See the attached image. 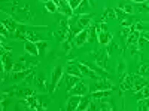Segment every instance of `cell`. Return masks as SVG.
Listing matches in <instances>:
<instances>
[{
  "instance_id": "obj_1",
  "label": "cell",
  "mask_w": 149,
  "mask_h": 111,
  "mask_svg": "<svg viewBox=\"0 0 149 111\" xmlns=\"http://www.w3.org/2000/svg\"><path fill=\"white\" fill-rule=\"evenodd\" d=\"M64 68L63 67H55L54 68V71H52V80H51V88H49V92H54L55 89H57V86H58V83H60V80L63 79V74H64V71H63Z\"/></svg>"
},
{
  "instance_id": "obj_2",
  "label": "cell",
  "mask_w": 149,
  "mask_h": 111,
  "mask_svg": "<svg viewBox=\"0 0 149 111\" xmlns=\"http://www.w3.org/2000/svg\"><path fill=\"white\" fill-rule=\"evenodd\" d=\"M57 6H58V10L63 15H66L67 18H72L73 16V9L69 5V0H60V2L57 3Z\"/></svg>"
},
{
  "instance_id": "obj_3",
  "label": "cell",
  "mask_w": 149,
  "mask_h": 111,
  "mask_svg": "<svg viewBox=\"0 0 149 111\" xmlns=\"http://www.w3.org/2000/svg\"><path fill=\"white\" fill-rule=\"evenodd\" d=\"M131 28V31H130V34H128V37H127V46H131V45H137V42H139V37H140V33H139V30L136 28V25H131L130 27Z\"/></svg>"
},
{
  "instance_id": "obj_4",
  "label": "cell",
  "mask_w": 149,
  "mask_h": 111,
  "mask_svg": "<svg viewBox=\"0 0 149 111\" xmlns=\"http://www.w3.org/2000/svg\"><path fill=\"white\" fill-rule=\"evenodd\" d=\"M134 76L136 74H127V76L122 77V83H121V89L122 90H133V86H134Z\"/></svg>"
},
{
  "instance_id": "obj_5",
  "label": "cell",
  "mask_w": 149,
  "mask_h": 111,
  "mask_svg": "<svg viewBox=\"0 0 149 111\" xmlns=\"http://www.w3.org/2000/svg\"><path fill=\"white\" fill-rule=\"evenodd\" d=\"M79 102H81V95H70L67 99V104H66V110H69V111L78 110Z\"/></svg>"
},
{
  "instance_id": "obj_6",
  "label": "cell",
  "mask_w": 149,
  "mask_h": 111,
  "mask_svg": "<svg viewBox=\"0 0 149 111\" xmlns=\"http://www.w3.org/2000/svg\"><path fill=\"white\" fill-rule=\"evenodd\" d=\"M86 92H88V89H86V86L84 84V82H78L76 84L73 86V88L69 90V95H85Z\"/></svg>"
},
{
  "instance_id": "obj_7",
  "label": "cell",
  "mask_w": 149,
  "mask_h": 111,
  "mask_svg": "<svg viewBox=\"0 0 149 111\" xmlns=\"http://www.w3.org/2000/svg\"><path fill=\"white\" fill-rule=\"evenodd\" d=\"M88 34H90L88 28H84L79 34H76V37H74V45L76 46H84L86 43V40H88Z\"/></svg>"
},
{
  "instance_id": "obj_8",
  "label": "cell",
  "mask_w": 149,
  "mask_h": 111,
  "mask_svg": "<svg viewBox=\"0 0 149 111\" xmlns=\"http://www.w3.org/2000/svg\"><path fill=\"white\" fill-rule=\"evenodd\" d=\"M24 51H26L27 53L33 55V56H37L39 55V49H37V45L34 42H30V40H26V43H24Z\"/></svg>"
},
{
  "instance_id": "obj_9",
  "label": "cell",
  "mask_w": 149,
  "mask_h": 111,
  "mask_svg": "<svg viewBox=\"0 0 149 111\" xmlns=\"http://www.w3.org/2000/svg\"><path fill=\"white\" fill-rule=\"evenodd\" d=\"M146 84H148V80H146L145 77L139 76V74H136V76H134V86H133V90H134V92H136V90H142Z\"/></svg>"
},
{
  "instance_id": "obj_10",
  "label": "cell",
  "mask_w": 149,
  "mask_h": 111,
  "mask_svg": "<svg viewBox=\"0 0 149 111\" xmlns=\"http://www.w3.org/2000/svg\"><path fill=\"white\" fill-rule=\"evenodd\" d=\"M2 64H3V71L6 73H12L14 70V64H12V59H10V53H3L2 55Z\"/></svg>"
},
{
  "instance_id": "obj_11",
  "label": "cell",
  "mask_w": 149,
  "mask_h": 111,
  "mask_svg": "<svg viewBox=\"0 0 149 111\" xmlns=\"http://www.w3.org/2000/svg\"><path fill=\"white\" fill-rule=\"evenodd\" d=\"M97 36H98V37H97L98 42H100V45H103V46L109 45L110 40H112V36H110V33H107V31H100Z\"/></svg>"
},
{
  "instance_id": "obj_12",
  "label": "cell",
  "mask_w": 149,
  "mask_h": 111,
  "mask_svg": "<svg viewBox=\"0 0 149 111\" xmlns=\"http://www.w3.org/2000/svg\"><path fill=\"white\" fill-rule=\"evenodd\" d=\"M34 84H36V89L39 92H46V79L45 76H40L34 80Z\"/></svg>"
},
{
  "instance_id": "obj_13",
  "label": "cell",
  "mask_w": 149,
  "mask_h": 111,
  "mask_svg": "<svg viewBox=\"0 0 149 111\" xmlns=\"http://www.w3.org/2000/svg\"><path fill=\"white\" fill-rule=\"evenodd\" d=\"M66 74H72V76H76V77H79V79L82 77V73H81L78 64H76V65H73V64L67 65V67H66Z\"/></svg>"
},
{
  "instance_id": "obj_14",
  "label": "cell",
  "mask_w": 149,
  "mask_h": 111,
  "mask_svg": "<svg viewBox=\"0 0 149 111\" xmlns=\"http://www.w3.org/2000/svg\"><path fill=\"white\" fill-rule=\"evenodd\" d=\"M30 68L29 70H24V71H12V79L14 80H24L29 74H30Z\"/></svg>"
},
{
  "instance_id": "obj_15",
  "label": "cell",
  "mask_w": 149,
  "mask_h": 111,
  "mask_svg": "<svg viewBox=\"0 0 149 111\" xmlns=\"http://www.w3.org/2000/svg\"><path fill=\"white\" fill-rule=\"evenodd\" d=\"M90 96L88 95H85V96H81V102H79V107H78V110H81V111H85V110H88V107H90Z\"/></svg>"
},
{
  "instance_id": "obj_16",
  "label": "cell",
  "mask_w": 149,
  "mask_h": 111,
  "mask_svg": "<svg viewBox=\"0 0 149 111\" xmlns=\"http://www.w3.org/2000/svg\"><path fill=\"white\" fill-rule=\"evenodd\" d=\"M113 18H116V12H115V9H112V8H107L106 10H104V14H103V22H106L107 19H113Z\"/></svg>"
},
{
  "instance_id": "obj_17",
  "label": "cell",
  "mask_w": 149,
  "mask_h": 111,
  "mask_svg": "<svg viewBox=\"0 0 149 111\" xmlns=\"http://www.w3.org/2000/svg\"><path fill=\"white\" fill-rule=\"evenodd\" d=\"M81 79L76 77V76H72V74H67V79H66V83H67V90H70L74 84H76Z\"/></svg>"
},
{
  "instance_id": "obj_18",
  "label": "cell",
  "mask_w": 149,
  "mask_h": 111,
  "mask_svg": "<svg viewBox=\"0 0 149 111\" xmlns=\"http://www.w3.org/2000/svg\"><path fill=\"white\" fill-rule=\"evenodd\" d=\"M137 74L139 76H142V77H149V64H145V62H142L140 64V67H139V70H137Z\"/></svg>"
},
{
  "instance_id": "obj_19",
  "label": "cell",
  "mask_w": 149,
  "mask_h": 111,
  "mask_svg": "<svg viewBox=\"0 0 149 111\" xmlns=\"http://www.w3.org/2000/svg\"><path fill=\"white\" fill-rule=\"evenodd\" d=\"M78 67H79V70H81V73H82V76H90V77H97L95 76V73H93L91 70H90V67H86V65H84V64H78Z\"/></svg>"
},
{
  "instance_id": "obj_20",
  "label": "cell",
  "mask_w": 149,
  "mask_h": 111,
  "mask_svg": "<svg viewBox=\"0 0 149 111\" xmlns=\"http://www.w3.org/2000/svg\"><path fill=\"white\" fill-rule=\"evenodd\" d=\"M91 18H93V15H81L79 16V24L84 28H88V25L91 24Z\"/></svg>"
},
{
  "instance_id": "obj_21",
  "label": "cell",
  "mask_w": 149,
  "mask_h": 111,
  "mask_svg": "<svg viewBox=\"0 0 149 111\" xmlns=\"http://www.w3.org/2000/svg\"><path fill=\"white\" fill-rule=\"evenodd\" d=\"M109 93H110V90H95L91 96L95 98V99H106L109 96Z\"/></svg>"
},
{
  "instance_id": "obj_22",
  "label": "cell",
  "mask_w": 149,
  "mask_h": 111,
  "mask_svg": "<svg viewBox=\"0 0 149 111\" xmlns=\"http://www.w3.org/2000/svg\"><path fill=\"white\" fill-rule=\"evenodd\" d=\"M45 8H46V10H48V12H51V14H54V12H57V10H58L57 3H54L52 0H51V2H46V3H45Z\"/></svg>"
},
{
  "instance_id": "obj_23",
  "label": "cell",
  "mask_w": 149,
  "mask_h": 111,
  "mask_svg": "<svg viewBox=\"0 0 149 111\" xmlns=\"http://www.w3.org/2000/svg\"><path fill=\"white\" fill-rule=\"evenodd\" d=\"M36 45H37V49H39V55H43V53L46 52V47H48V43H46L45 40H43V42L40 40V42H37Z\"/></svg>"
},
{
  "instance_id": "obj_24",
  "label": "cell",
  "mask_w": 149,
  "mask_h": 111,
  "mask_svg": "<svg viewBox=\"0 0 149 111\" xmlns=\"http://www.w3.org/2000/svg\"><path fill=\"white\" fill-rule=\"evenodd\" d=\"M86 9H88V2H86V0H82L81 6H79L76 10H78V14H79V15H84V14H86V12H85Z\"/></svg>"
},
{
  "instance_id": "obj_25",
  "label": "cell",
  "mask_w": 149,
  "mask_h": 111,
  "mask_svg": "<svg viewBox=\"0 0 149 111\" xmlns=\"http://www.w3.org/2000/svg\"><path fill=\"white\" fill-rule=\"evenodd\" d=\"M17 95H19V96H22V98H29V96L34 95V92L30 90V89H22V90H18Z\"/></svg>"
},
{
  "instance_id": "obj_26",
  "label": "cell",
  "mask_w": 149,
  "mask_h": 111,
  "mask_svg": "<svg viewBox=\"0 0 149 111\" xmlns=\"http://www.w3.org/2000/svg\"><path fill=\"white\" fill-rule=\"evenodd\" d=\"M81 3H82V0H69V5H70V8L73 10H76L81 6Z\"/></svg>"
},
{
  "instance_id": "obj_27",
  "label": "cell",
  "mask_w": 149,
  "mask_h": 111,
  "mask_svg": "<svg viewBox=\"0 0 149 111\" xmlns=\"http://www.w3.org/2000/svg\"><path fill=\"white\" fill-rule=\"evenodd\" d=\"M121 8L125 14H131L133 12V5H121Z\"/></svg>"
},
{
  "instance_id": "obj_28",
  "label": "cell",
  "mask_w": 149,
  "mask_h": 111,
  "mask_svg": "<svg viewBox=\"0 0 149 111\" xmlns=\"http://www.w3.org/2000/svg\"><path fill=\"white\" fill-rule=\"evenodd\" d=\"M9 34H10V31L2 24V36H3V37H9Z\"/></svg>"
},
{
  "instance_id": "obj_29",
  "label": "cell",
  "mask_w": 149,
  "mask_h": 111,
  "mask_svg": "<svg viewBox=\"0 0 149 111\" xmlns=\"http://www.w3.org/2000/svg\"><path fill=\"white\" fill-rule=\"evenodd\" d=\"M121 25H122V27H130V25H131V21H128V19H122V21H121Z\"/></svg>"
},
{
  "instance_id": "obj_30",
  "label": "cell",
  "mask_w": 149,
  "mask_h": 111,
  "mask_svg": "<svg viewBox=\"0 0 149 111\" xmlns=\"http://www.w3.org/2000/svg\"><path fill=\"white\" fill-rule=\"evenodd\" d=\"M124 68H125V64H124V62H119V65H118V71H119V73H124Z\"/></svg>"
},
{
  "instance_id": "obj_31",
  "label": "cell",
  "mask_w": 149,
  "mask_h": 111,
  "mask_svg": "<svg viewBox=\"0 0 149 111\" xmlns=\"http://www.w3.org/2000/svg\"><path fill=\"white\" fill-rule=\"evenodd\" d=\"M88 110H98V107H97L94 102H91V104H90V107H88Z\"/></svg>"
},
{
  "instance_id": "obj_32",
  "label": "cell",
  "mask_w": 149,
  "mask_h": 111,
  "mask_svg": "<svg viewBox=\"0 0 149 111\" xmlns=\"http://www.w3.org/2000/svg\"><path fill=\"white\" fill-rule=\"evenodd\" d=\"M146 0H131V3H134V5H139V3H145Z\"/></svg>"
},
{
  "instance_id": "obj_33",
  "label": "cell",
  "mask_w": 149,
  "mask_h": 111,
  "mask_svg": "<svg viewBox=\"0 0 149 111\" xmlns=\"http://www.w3.org/2000/svg\"><path fill=\"white\" fill-rule=\"evenodd\" d=\"M42 2H43V3H46V2H51V0H42Z\"/></svg>"
},
{
  "instance_id": "obj_34",
  "label": "cell",
  "mask_w": 149,
  "mask_h": 111,
  "mask_svg": "<svg viewBox=\"0 0 149 111\" xmlns=\"http://www.w3.org/2000/svg\"><path fill=\"white\" fill-rule=\"evenodd\" d=\"M52 2H54V3H58V2H60V0H52Z\"/></svg>"
},
{
  "instance_id": "obj_35",
  "label": "cell",
  "mask_w": 149,
  "mask_h": 111,
  "mask_svg": "<svg viewBox=\"0 0 149 111\" xmlns=\"http://www.w3.org/2000/svg\"><path fill=\"white\" fill-rule=\"evenodd\" d=\"M146 3H148V6H149V0H146Z\"/></svg>"
}]
</instances>
